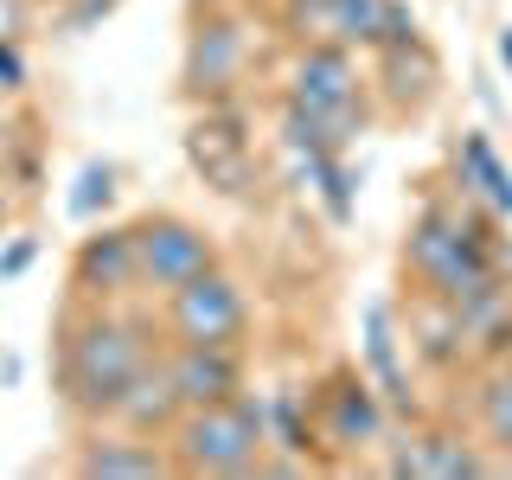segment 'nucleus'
Here are the masks:
<instances>
[{
    "label": "nucleus",
    "mask_w": 512,
    "mask_h": 480,
    "mask_svg": "<svg viewBox=\"0 0 512 480\" xmlns=\"http://www.w3.org/2000/svg\"><path fill=\"white\" fill-rule=\"evenodd\" d=\"M167 346V327L135 308H96V301H64L58 333H52V372H58V397L77 423H109L116 397L141 378V365Z\"/></svg>",
    "instance_id": "nucleus-1"
},
{
    "label": "nucleus",
    "mask_w": 512,
    "mask_h": 480,
    "mask_svg": "<svg viewBox=\"0 0 512 480\" xmlns=\"http://www.w3.org/2000/svg\"><path fill=\"white\" fill-rule=\"evenodd\" d=\"M500 269V244L493 224L474 212V199H423L404 231V282L416 295L436 301H468L474 288H487Z\"/></svg>",
    "instance_id": "nucleus-2"
},
{
    "label": "nucleus",
    "mask_w": 512,
    "mask_h": 480,
    "mask_svg": "<svg viewBox=\"0 0 512 480\" xmlns=\"http://www.w3.org/2000/svg\"><path fill=\"white\" fill-rule=\"evenodd\" d=\"M167 455H173V474H192V480H244L263 468L269 455V429H263V397L237 391L224 404H192L180 410V423L167 429Z\"/></svg>",
    "instance_id": "nucleus-3"
},
{
    "label": "nucleus",
    "mask_w": 512,
    "mask_h": 480,
    "mask_svg": "<svg viewBox=\"0 0 512 480\" xmlns=\"http://www.w3.org/2000/svg\"><path fill=\"white\" fill-rule=\"evenodd\" d=\"M282 103L288 109H308V116L327 122L333 148H352V135H365L372 116H378L372 90H365V64L340 39H301L295 52H288Z\"/></svg>",
    "instance_id": "nucleus-4"
},
{
    "label": "nucleus",
    "mask_w": 512,
    "mask_h": 480,
    "mask_svg": "<svg viewBox=\"0 0 512 480\" xmlns=\"http://www.w3.org/2000/svg\"><path fill=\"white\" fill-rule=\"evenodd\" d=\"M256 64V26L244 0H199L180 52V90L192 103H237Z\"/></svg>",
    "instance_id": "nucleus-5"
},
{
    "label": "nucleus",
    "mask_w": 512,
    "mask_h": 480,
    "mask_svg": "<svg viewBox=\"0 0 512 480\" xmlns=\"http://www.w3.org/2000/svg\"><path fill=\"white\" fill-rule=\"evenodd\" d=\"M250 288L231 276L224 263L186 276L180 288L160 295V327L167 340H186V346H244L250 340Z\"/></svg>",
    "instance_id": "nucleus-6"
},
{
    "label": "nucleus",
    "mask_w": 512,
    "mask_h": 480,
    "mask_svg": "<svg viewBox=\"0 0 512 480\" xmlns=\"http://www.w3.org/2000/svg\"><path fill=\"white\" fill-rule=\"evenodd\" d=\"M308 416H314V442H333L340 455H378L384 436H391V404L359 365H333L308 391Z\"/></svg>",
    "instance_id": "nucleus-7"
},
{
    "label": "nucleus",
    "mask_w": 512,
    "mask_h": 480,
    "mask_svg": "<svg viewBox=\"0 0 512 480\" xmlns=\"http://www.w3.org/2000/svg\"><path fill=\"white\" fill-rule=\"evenodd\" d=\"M128 237H135V263H141V295H167V288H180L186 276L224 263L218 237L205 231L199 218L167 212V205H160V212L128 218Z\"/></svg>",
    "instance_id": "nucleus-8"
},
{
    "label": "nucleus",
    "mask_w": 512,
    "mask_h": 480,
    "mask_svg": "<svg viewBox=\"0 0 512 480\" xmlns=\"http://www.w3.org/2000/svg\"><path fill=\"white\" fill-rule=\"evenodd\" d=\"M391 461L384 474L397 480H487L500 474V461H487V442H474L461 423H416L404 442H384Z\"/></svg>",
    "instance_id": "nucleus-9"
},
{
    "label": "nucleus",
    "mask_w": 512,
    "mask_h": 480,
    "mask_svg": "<svg viewBox=\"0 0 512 480\" xmlns=\"http://www.w3.org/2000/svg\"><path fill=\"white\" fill-rule=\"evenodd\" d=\"M141 295V263H135V237L128 224H103L96 218L71 250V301H96V308H116V301Z\"/></svg>",
    "instance_id": "nucleus-10"
},
{
    "label": "nucleus",
    "mask_w": 512,
    "mask_h": 480,
    "mask_svg": "<svg viewBox=\"0 0 512 480\" xmlns=\"http://www.w3.org/2000/svg\"><path fill=\"white\" fill-rule=\"evenodd\" d=\"M186 154L205 173V186L231 192V199L256 186V148H250L244 128H237V103H205V116L186 135Z\"/></svg>",
    "instance_id": "nucleus-11"
},
{
    "label": "nucleus",
    "mask_w": 512,
    "mask_h": 480,
    "mask_svg": "<svg viewBox=\"0 0 512 480\" xmlns=\"http://www.w3.org/2000/svg\"><path fill=\"white\" fill-rule=\"evenodd\" d=\"M71 474H84V480H154V474H173V455L154 436H128L116 423H84V436L71 448Z\"/></svg>",
    "instance_id": "nucleus-12"
},
{
    "label": "nucleus",
    "mask_w": 512,
    "mask_h": 480,
    "mask_svg": "<svg viewBox=\"0 0 512 480\" xmlns=\"http://www.w3.org/2000/svg\"><path fill=\"white\" fill-rule=\"evenodd\" d=\"M442 84V58L429 52V39H404V45H378L372 71H365V90L384 116H410L423 109Z\"/></svg>",
    "instance_id": "nucleus-13"
},
{
    "label": "nucleus",
    "mask_w": 512,
    "mask_h": 480,
    "mask_svg": "<svg viewBox=\"0 0 512 480\" xmlns=\"http://www.w3.org/2000/svg\"><path fill=\"white\" fill-rule=\"evenodd\" d=\"M160 365H167L173 391H180V404H224V397H237L250 384L244 372V346H186V340H167L160 346Z\"/></svg>",
    "instance_id": "nucleus-14"
},
{
    "label": "nucleus",
    "mask_w": 512,
    "mask_h": 480,
    "mask_svg": "<svg viewBox=\"0 0 512 480\" xmlns=\"http://www.w3.org/2000/svg\"><path fill=\"white\" fill-rule=\"evenodd\" d=\"M359 372L378 384V397L397 410H410V365H404V346H397V314L372 301V308L359 314Z\"/></svg>",
    "instance_id": "nucleus-15"
},
{
    "label": "nucleus",
    "mask_w": 512,
    "mask_h": 480,
    "mask_svg": "<svg viewBox=\"0 0 512 480\" xmlns=\"http://www.w3.org/2000/svg\"><path fill=\"white\" fill-rule=\"evenodd\" d=\"M448 167H455L461 199H480L493 218H512V160L493 148V135H480V128H461V141H455V154H448Z\"/></svg>",
    "instance_id": "nucleus-16"
},
{
    "label": "nucleus",
    "mask_w": 512,
    "mask_h": 480,
    "mask_svg": "<svg viewBox=\"0 0 512 480\" xmlns=\"http://www.w3.org/2000/svg\"><path fill=\"white\" fill-rule=\"evenodd\" d=\"M180 391H173V378H167V365H160V352L148 365H141V378L128 384V391L116 397V410H109V423L128 429V436H154V442H167V429L180 423Z\"/></svg>",
    "instance_id": "nucleus-17"
},
{
    "label": "nucleus",
    "mask_w": 512,
    "mask_h": 480,
    "mask_svg": "<svg viewBox=\"0 0 512 480\" xmlns=\"http://www.w3.org/2000/svg\"><path fill=\"white\" fill-rule=\"evenodd\" d=\"M410 340H416V352H423L436 372H455V365L468 359V333H461L455 301L416 295V308H410Z\"/></svg>",
    "instance_id": "nucleus-18"
},
{
    "label": "nucleus",
    "mask_w": 512,
    "mask_h": 480,
    "mask_svg": "<svg viewBox=\"0 0 512 480\" xmlns=\"http://www.w3.org/2000/svg\"><path fill=\"white\" fill-rule=\"evenodd\" d=\"M295 160H301V173H308L314 199L327 205V218H333V224H352V212H359V180H352L346 154L314 148V154H295Z\"/></svg>",
    "instance_id": "nucleus-19"
},
{
    "label": "nucleus",
    "mask_w": 512,
    "mask_h": 480,
    "mask_svg": "<svg viewBox=\"0 0 512 480\" xmlns=\"http://www.w3.org/2000/svg\"><path fill=\"white\" fill-rule=\"evenodd\" d=\"M474 436L487 448H512V378L500 372V365H487L474 384Z\"/></svg>",
    "instance_id": "nucleus-20"
},
{
    "label": "nucleus",
    "mask_w": 512,
    "mask_h": 480,
    "mask_svg": "<svg viewBox=\"0 0 512 480\" xmlns=\"http://www.w3.org/2000/svg\"><path fill=\"white\" fill-rule=\"evenodd\" d=\"M122 173H116V160H84V167H77V180H71V212L84 218V224H96L109 212V205H116V186Z\"/></svg>",
    "instance_id": "nucleus-21"
},
{
    "label": "nucleus",
    "mask_w": 512,
    "mask_h": 480,
    "mask_svg": "<svg viewBox=\"0 0 512 480\" xmlns=\"http://www.w3.org/2000/svg\"><path fill=\"white\" fill-rule=\"evenodd\" d=\"M26 84H32V64H26L20 32H0V96H20Z\"/></svg>",
    "instance_id": "nucleus-22"
},
{
    "label": "nucleus",
    "mask_w": 512,
    "mask_h": 480,
    "mask_svg": "<svg viewBox=\"0 0 512 480\" xmlns=\"http://www.w3.org/2000/svg\"><path fill=\"white\" fill-rule=\"evenodd\" d=\"M32 256H39V237H32V231H7V237H0V282H20L32 269Z\"/></svg>",
    "instance_id": "nucleus-23"
},
{
    "label": "nucleus",
    "mask_w": 512,
    "mask_h": 480,
    "mask_svg": "<svg viewBox=\"0 0 512 480\" xmlns=\"http://www.w3.org/2000/svg\"><path fill=\"white\" fill-rule=\"evenodd\" d=\"M122 0H58V26L64 32H84V26H96V20H109V13H116Z\"/></svg>",
    "instance_id": "nucleus-24"
},
{
    "label": "nucleus",
    "mask_w": 512,
    "mask_h": 480,
    "mask_svg": "<svg viewBox=\"0 0 512 480\" xmlns=\"http://www.w3.org/2000/svg\"><path fill=\"white\" fill-rule=\"evenodd\" d=\"M320 7H327V0H276V13H282L288 26H308L301 39H314V20H320Z\"/></svg>",
    "instance_id": "nucleus-25"
},
{
    "label": "nucleus",
    "mask_w": 512,
    "mask_h": 480,
    "mask_svg": "<svg viewBox=\"0 0 512 480\" xmlns=\"http://www.w3.org/2000/svg\"><path fill=\"white\" fill-rule=\"evenodd\" d=\"M13 212H20V205H13V192H7V173H0V237L13 231Z\"/></svg>",
    "instance_id": "nucleus-26"
},
{
    "label": "nucleus",
    "mask_w": 512,
    "mask_h": 480,
    "mask_svg": "<svg viewBox=\"0 0 512 480\" xmlns=\"http://www.w3.org/2000/svg\"><path fill=\"white\" fill-rule=\"evenodd\" d=\"M493 52H500V71L512 77V20L500 26V39H493Z\"/></svg>",
    "instance_id": "nucleus-27"
},
{
    "label": "nucleus",
    "mask_w": 512,
    "mask_h": 480,
    "mask_svg": "<svg viewBox=\"0 0 512 480\" xmlns=\"http://www.w3.org/2000/svg\"><path fill=\"white\" fill-rule=\"evenodd\" d=\"M493 365H500V372L512 378V346H506V352H500V359H493Z\"/></svg>",
    "instance_id": "nucleus-28"
},
{
    "label": "nucleus",
    "mask_w": 512,
    "mask_h": 480,
    "mask_svg": "<svg viewBox=\"0 0 512 480\" xmlns=\"http://www.w3.org/2000/svg\"><path fill=\"white\" fill-rule=\"evenodd\" d=\"M500 474H512V448H506V455H500Z\"/></svg>",
    "instance_id": "nucleus-29"
},
{
    "label": "nucleus",
    "mask_w": 512,
    "mask_h": 480,
    "mask_svg": "<svg viewBox=\"0 0 512 480\" xmlns=\"http://www.w3.org/2000/svg\"><path fill=\"white\" fill-rule=\"evenodd\" d=\"M26 7H58V0H26Z\"/></svg>",
    "instance_id": "nucleus-30"
}]
</instances>
